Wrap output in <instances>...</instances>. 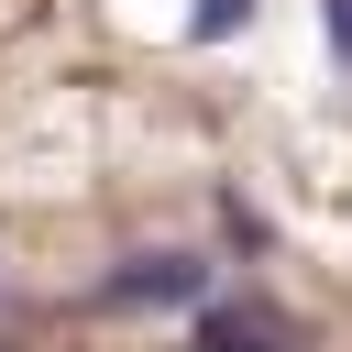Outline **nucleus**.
Returning a JSON list of instances; mask_svg holds the SVG:
<instances>
[{"label":"nucleus","mask_w":352,"mask_h":352,"mask_svg":"<svg viewBox=\"0 0 352 352\" xmlns=\"http://www.w3.org/2000/svg\"><path fill=\"white\" fill-rule=\"evenodd\" d=\"M99 308H121V319H143V308H209V253H132V264H110L99 275Z\"/></svg>","instance_id":"1"},{"label":"nucleus","mask_w":352,"mask_h":352,"mask_svg":"<svg viewBox=\"0 0 352 352\" xmlns=\"http://www.w3.org/2000/svg\"><path fill=\"white\" fill-rule=\"evenodd\" d=\"M187 341H198V352H297V341H286L264 308H220V297L187 319Z\"/></svg>","instance_id":"2"},{"label":"nucleus","mask_w":352,"mask_h":352,"mask_svg":"<svg viewBox=\"0 0 352 352\" xmlns=\"http://www.w3.org/2000/svg\"><path fill=\"white\" fill-rule=\"evenodd\" d=\"M253 22V0H187V44H231Z\"/></svg>","instance_id":"3"},{"label":"nucleus","mask_w":352,"mask_h":352,"mask_svg":"<svg viewBox=\"0 0 352 352\" xmlns=\"http://www.w3.org/2000/svg\"><path fill=\"white\" fill-rule=\"evenodd\" d=\"M319 33H330V66L352 77V0H319Z\"/></svg>","instance_id":"4"}]
</instances>
